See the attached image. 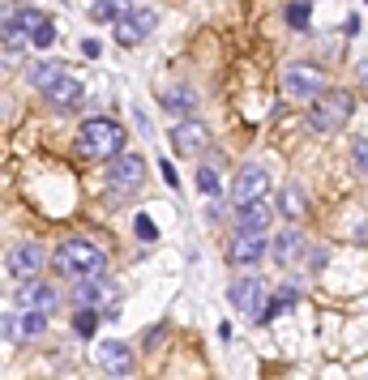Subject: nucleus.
<instances>
[{"instance_id":"obj_1","label":"nucleus","mask_w":368,"mask_h":380,"mask_svg":"<svg viewBox=\"0 0 368 380\" xmlns=\"http://www.w3.org/2000/svg\"><path fill=\"white\" fill-rule=\"evenodd\" d=\"M51 265H56V274L69 278V282H99L103 269H107V257H103V248L90 244V240H64V244L51 252Z\"/></svg>"},{"instance_id":"obj_2","label":"nucleus","mask_w":368,"mask_h":380,"mask_svg":"<svg viewBox=\"0 0 368 380\" xmlns=\"http://www.w3.org/2000/svg\"><path fill=\"white\" fill-rule=\"evenodd\" d=\"M77 154L81 158H120L124 154V128L116 124V120H107V115H94V120H86L81 128H77Z\"/></svg>"},{"instance_id":"obj_3","label":"nucleus","mask_w":368,"mask_h":380,"mask_svg":"<svg viewBox=\"0 0 368 380\" xmlns=\"http://www.w3.org/2000/svg\"><path fill=\"white\" fill-rule=\"evenodd\" d=\"M352 111H356V98H352L347 90H330L322 103H313L309 124H313L317 133H339V128L352 120Z\"/></svg>"},{"instance_id":"obj_4","label":"nucleus","mask_w":368,"mask_h":380,"mask_svg":"<svg viewBox=\"0 0 368 380\" xmlns=\"http://www.w3.org/2000/svg\"><path fill=\"white\" fill-rule=\"evenodd\" d=\"M283 90L292 94V98H326V73L317 68V64H309V60H296V64H287L283 68Z\"/></svg>"},{"instance_id":"obj_5","label":"nucleus","mask_w":368,"mask_h":380,"mask_svg":"<svg viewBox=\"0 0 368 380\" xmlns=\"http://www.w3.org/2000/svg\"><path fill=\"white\" fill-rule=\"evenodd\" d=\"M227 299H232V308H240L244 317H262V312L270 308V299H266V282L253 278V274L236 278V282L227 287Z\"/></svg>"},{"instance_id":"obj_6","label":"nucleus","mask_w":368,"mask_h":380,"mask_svg":"<svg viewBox=\"0 0 368 380\" xmlns=\"http://www.w3.org/2000/svg\"><path fill=\"white\" fill-rule=\"evenodd\" d=\"M154 21H159V13L146 9V4H137V9H124V13H120V21L111 26V34H116V43L133 47V43H141V38L154 30Z\"/></svg>"},{"instance_id":"obj_7","label":"nucleus","mask_w":368,"mask_h":380,"mask_svg":"<svg viewBox=\"0 0 368 380\" xmlns=\"http://www.w3.org/2000/svg\"><path fill=\"white\" fill-rule=\"evenodd\" d=\"M107 184H111L116 192H137V188L146 184V158H141V154H120V158L111 163V171H107Z\"/></svg>"},{"instance_id":"obj_8","label":"nucleus","mask_w":368,"mask_h":380,"mask_svg":"<svg viewBox=\"0 0 368 380\" xmlns=\"http://www.w3.org/2000/svg\"><path fill=\"white\" fill-rule=\"evenodd\" d=\"M266 188H270V175H266V167H257V163L240 167V171H236V188H232V201H236V210H240V205H253V201H262V197H266Z\"/></svg>"},{"instance_id":"obj_9","label":"nucleus","mask_w":368,"mask_h":380,"mask_svg":"<svg viewBox=\"0 0 368 380\" xmlns=\"http://www.w3.org/2000/svg\"><path fill=\"white\" fill-rule=\"evenodd\" d=\"M43 261H47L43 244H34V240H21V244L9 252V274H13L17 282H34V278H39V269H43Z\"/></svg>"},{"instance_id":"obj_10","label":"nucleus","mask_w":368,"mask_h":380,"mask_svg":"<svg viewBox=\"0 0 368 380\" xmlns=\"http://www.w3.org/2000/svg\"><path fill=\"white\" fill-rule=\"evenodd\" d=\"M17 308H26V312H43V317H51V308L60 304V291L51 287V282H43V278H34V282H17Z\"/></svg>"},{"instance_id":"obj_11","label":"nucleus","mask_w":368,"mask_h":380,"mask_svg":"<svg viewBox=\"0 0 368 380\" xmlns=\"http://www.w3.org/2000/svg\"><path fill=\"white\" fill-rule=\"evenodd\" d=\"M206 145H210V128L202 120H184V124L171 128V150L176 154H202Z\"/></svg>"},{"instance_id":"obj_12","label":"nucleus","mask_w":368,"mask_h":380,"mask_svg":"<svg viewBox=\"0 0 368 380\" xmlns=\"http://www.w3.org/2000/svg\"><path fill=\"white\" fill-rule=\"evenodd\" d=\"M99 368L107 376H129L133 372V351L129 342H99Z\"/></svg>"},{"instance_id":"obj_13","label":"nucleus","mask_w":368,"mask_h":380,"mask_svg":"<svg viewBox=\"0 0 368 380\" xmlns=\"http://www.w3.org/2000/svg\"><path fill=\"white\" fill-rule=\"evenodd\" d=\"M262 257H266V235H236L232 248H227L232 265H257Z\"/></svg>"},{"instance_id":"obj_14","label":"nucleus","mask_w":368,"mask_h":380,"mask_svg":"<svg viewBox=\"0 0 368 380\" xmlns=\"http://www.w3.org/2000/svg\"><path fill=\"white\" fill-rule=\"evenodd\" d=\"M236 227H240V235H266V227H270V205H266V201L240 205V210H236Z\"/></svg>"},{"instance_id":"obj_15","label":"nucleus","mask_w":368,"mask_h":380,"mask_svg":"<svg viewBox=\"0 0 368 380\" xmlns=\"http://www.w3.org/2000/svg\"><path fill=\"white\" fill-rule=\"evenodd\" d=\"M43 98H47V103H56L60 111H73V107H77V103L86 98V90H81V81L64 77V81H56V86H51V90L43 94Z\"/></svg>"},{"instance_id":"obj_16","label":"nucleus","mask_w":368,"mask_h":380,"mask_svg":"<svg viewBox=\"0 0 368 380\" xmlns=\"http://www.w3.org/2000/svg\"><path fill=\"white\" fill-rule=\"evenodd\" d=\"M300 252H304V235H300L296 227H287V231L274 240V261H279V265H292Z\"/></svg>"},{"instance_id":"obj_17","label":"nucleus","mask_w":368,"mask_h":380,"mask_svg":"<svg viewBox=\"0 0 368 380\" xmlns=\"http://www.w3.org/2000/svg\"><path fill=\"white\" fill-rule=\"evenodd\" d=\"M163 107L176 111V115H184V111L197 107V94H193L189 86H171V90H163Z\"/></svg>"},{"instance_id":"obj_18","label":"nucleus","mask_w":368,"mask_h":380,"mask_svg":"<svg viewBox=\"0 0 368 380\" xmlns=\"http://www.w3.org/2000/svg\"><path fill=\"white\" fill-rule=\"evenodd\" d=\"M56 81H64V68H60V64H34V68H30V86H34V90L47 94Z\"/></svg>"},{"instance_id":"obj_19","label":"nucleus","mask_w":368,"mask_h":380,"mask_svg":"<svg viewBox=\"0 0 368 380\" xmlns=\"http://www.w3.org/2000/svg\"><path fill=\"white\" fill-rule=\"evenodd\" d=\"M279 210H283L292 222H300V218H304V210H309V205H304V192H300L296 184H287V188H283V201H279Z\"/></svg>"},{"instance_id":"obj_20","label":"nucleus","mask_w":368,"mask_h":380,"mask_svg":"<svg viewBox=\"0 0 368 380\" xmlns=\"http://www.w3.org/2000/svg\"><path fill=\"white\" fill-rule=\"evenodd\" d=\"M47 21H51V17H47V13H39V9H21V13L13 17V26H17L21 34H30V38H34V34H39Z\"/></svg>"},{"instance_id":"obj_21","label":"nucleus","mask_w":368,"mask_h":380,"mask_svg":"<svg viewBox=\"0 0 368 380\" xmlns=\"http://www.w3.org/2000/svg\"><path fill=\"white\" fill-rule=\"evenodd\" d=\"M296 299H300V295H296V291H292V287H283V291H279V295H274V299H270V308H266V312H262V317H257V321H262V325H266V321H274V317H279V312H287V308H292V304H296Z\"/></svg>"},{"instance_id":"obj_22","label":"nucleus","mask_w":368,"mask_h":380,"mask_svg":"<svg viewBox=\"0 0 368 380\" xmlns=\"http://www.w3.org/2000/svg\"><path fill=\"white\" fill-rule=\"evenodd\" d=\"M99 287H103V278H99V282H77V287H73V304H77V308H94Z\"/></svg>"},{"instance_id":"obj_23","label":"nucleus","mask_w":368,"mask_h":380,"mask_svg":"<svg viewBox=\"0 0 368 380\" xmlns=\"http://www.w3.org/2000/svg\"><path fill=\"white\" fill-rule=\"evenodd\" d=\"M99 317H103V312H94V308H81V312L73 317V329H77L81 338H90V334L99 329Z\"/></svg>"},{"instance_id":"obj_24","label":"nucleus","mask_w":368,"mask_h":380,"mask_svg":"<svg viewBox=\"0 0 368 380\" xmlns=\"http://www.w3.org/2000/svg\"><path fill=\"white\" fill-rule=\"evenodd\" d=\"M197 188L210 192V197H219V188H223V184H219V167H202V171H197Z\"/></svg>"},{"instance_id":"obj_25","label":"nucleus","mask_w":368,"mask_h":380,"mask_svg":"<svg viewBox=\"0 0 368 380\" xmlns=\"http://www.w3.org/2000/svg\"><path fill=\"white\" fill-rule=\"evenodd\" d=\"M43 329H47V317L43 312H26L21 317V338H39Z\"/></svg>"},{"instance_id":"obj_26","label":"nucleus","mask_w":368,"mask_h":380,"mask_svg":"<svg viewBox=\"0 0 368 380\" xmlns=\"http://www.w3.org/2000/svg\"><path fill=\"white\" fill-rule=\"evenodd\" d=\"M133 231H137V240H146V244H154V240H159V227L150 222V214H137V222H133Z\"/></svg>"},{"instance_id":"obj_27","label":"nucleus","mask_w":368,"mask_h":380,"mask_svg":"<svg viewBox=\"0 0 368 380\" xmlns=\"http://www.w3.org/2000/svg\"><path fill=\"white\" fill-rule=\"evenodd\" d=\"M120 13H124L120 4H94V9H90V17H94V21H111V26L120 21Z\"/></svg>"},{"instance_id":"obj_28","label":"nucleus","mask_w":368,"mask_h":380,"mask_svg":"<svg viewBox=\"0 0 368 380\" xmlns=\"http://www.w3.org/2000/svg\"><path fill=\"white\" fill-rule=\"evenodd\" d=\"M309 17H313V9H309V4H287V21H292L296 30H304V26H309Z\"/></svg>"},{"instance_id":"obj_29","label":"nucleus","mask_w":368,"mask_h":380,"mask_svg":"<svg viewBox=\"0 0 368 380\" xmlns=\"http://www.w3.org/2000/svg\"><path fill=\"white\" fill-rule=\"evenodd\" d=\"M352 158H356V167L368 175V137H356V145H352Z\"/></svg>"},{"instance_id":"obj_30","label":"nucleus","mask_w":368,"mask_h":380,"mask_svg":"<svg viewBox=\"0 0 368 380\" xmlns=\"http://www.w3.org/2000/svg\"><path fill=\"white\" fill-rule=\"evenodd\" d=\"M30 43H34V47H51V43H56V21H47V26H43Z\"/></svg>"},{"instance_id":"obj_31","label":"nucleus","mask_w":368,"mask_h":380,"mask_svg":"<svg viewBox=\"0 0 368 380\" xmlns=\"http://www.w3.org/2000/svg\"><path fill=\"white\" fill-rule=\"evenodd\" d=\"M163 334H167V329H163V325H159V329H150V334H146V338H141V342H146V351H154V346H159V342H163Z\"/></svg>"},{"instance_id":"obj_32","label":"nucleus","mask_w":368,"mask_h":380,"mask_svg":"<svg viewBox=\"0 0 368 380\" xmlns=\"http://www.w3.org/2000/svg\"><path fill=\"white\" fill-rule=\"evenodd\" d=\"M159 171H163V180H167V184H171V188H176V184H180V180H176V171H171V163H159Z\"/></svg>"},{"instance_id":"obj_33","label":"nucleus","mask_w":368,"mask_h":380,"mask_svg":"<svg viewBox=\"0 0 368 380\" xmlns=\"http://www.w3.org/2000/svg\"><path fill=\"white\" fill-rule=\"evenodd\" d=\"M356 244H368V218L356 227Z\"/></svg>"}]
</instances>
